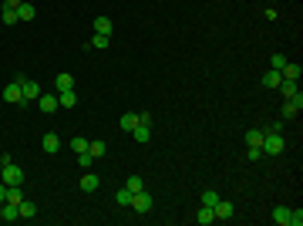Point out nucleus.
Here are the masks:
<instances>
[{"label": "nucleus", "instance_id": "nucleus-1", "mask_svg": "<svg viewBox=\"0 0 303 226\" xmlns=\"http://www.w3.org/2000/svg\"><path fill=\"white\" fill-rule=\"evenodd\" d=\"M0 182H3V186H24V169L14 166V162L0 166Z\"/></svg>", "mask_w": 303, "mask_h": 226}, {"label": "nucleus", "instance_id": "nucleus-2", "mask_svg": "<svg viewBox=\"0 0 303 226\" xmlns=\"http://www.w3.org/2000/svg\"><path fill=\"white\" fill-rule=\"evenodd\" d=\"M263 155H280V152L286 149V138L283 135H273V132H263Z\"/></svg>", "mask_w": 303, "mask_h": 226}, {"label": "nucleus", "instance_id": "nucleus-3", "mask_svg": "<svg viewBox=\"0 0 303 226\" xmlns=\"http://www.w3.org/2000/svg\"><path fill=\"white\" fill-rule=\"evenodd\" d=\"M17 81H20V91H24V105L40 98V91H44V88H40L38 81H31V78H24V75H17Z\"/></svg>", "mask_w": 303, "mask_h": 226}, {"label": "nucleus", "instance_id": "nucleus-4", "mask_svg": "<svg viewBox=\"0 0 303 226\" xmlns=\"http://www.w3.org/2000/svg\"><path fill=\"white\" fill-rule=\"evenodd\" d=\"M152 206H155L152 192H145V189H138V192H132V209H135V213H152Z\"/></svg>", "mask_w": 303, "mask_h": 226}, {"label": "nucleus", "instance_id": "nucleus-5", "mask_svg": "<svg viewBox=\"0 0 303 226\" xmlns=\"http://www.w3.org/2000/svg\"><path fill=\"white\" fill-rule=\"evenodd\" d=\"M300 108H303V94L297 91L293 98H286V101H283V112H280V118H283V122H290V118H297V115H300Z\"/></svg>", "mask_w": 303, "mask_h": 226}, {"label": "nucleus", "instance_id": "nucleus-6", "mask_svg": "<svg viewBox=\"0 0 303 226\" xmlns=\"http://www.w3.org/2000/svg\"><path fill=\"white\" fill-rule=\"evenodd\" d=\"M38 108H40V112H47V115H54L57 108H61V101H57V91H40Z\"/></svg>", "mask_w": 303, "mask_h": 226}, {"label": "nucleus", "instance_id": "nucleus-7", "mask_svg": "<svg viewBox=\"0 0 303 226\" xmlns=\"http://www.w3.org/2000/svg\"><path fill=\"white\" fill-rule=\"evenodd\" d=\"M3 101H10V105H20V101H24V91H20L17 78H14L10 85H3Z\"/></svg>", "mask_w": 303, "mask_h": 226}, {"label": "nucleus", "instance_id": "nucleus-8", "mask_svg": "<svg viewBox=\"0 0 303 226\" xmlns=\"http://www.w3.org/2000/svg\"><path fill=\"white\" fill-rule=\"evenodd\" d=\"M40 149L47 152V155H57V152H61V138H57L54 132H47L44 138H40Z\"/></svg>", "mask_w": 303, "mask_h": 226}, {"label": "nucleus", "instance_id": "nucleus-9", "mask_svg": "<svg viewBox=\"0 0 303 226\" xmlns=\"http://www.w3.org/2000/svg\"><path fill=\"white\" fill-rule=\"evenodd\" d=\"M98 186H101V179H98L95 172H88V169L81 172V192H95Z\"/></svg>", "mask_w": 303, "mask_h": 226}, {"label": "nucleus", "instance_id": "nucleus-10", "mask_svg": "<svg viewBox=\"0 0 303 226\" xmlns=\"http://www.w3.org/2000/svg\"><path fill=\"white\" fill-rule=\"evenodd\" d=\"M280 75H283V81H300V64H297V61H286L283 68H280Z\"/></svg>", "mask_w": 303, "mask_h": 226}, {"label": "nucleus", "instance_id": "nucleus-11", "mask_svg": "<svg viewBox=\"0 0 303 226\" xmlns=\"http://www.w3.org/2000/svg\"><path fill=\"white\" fill-rule=\"evenodd\" d=\"M0 220H3V223H14V220H20L17 203H0Z\"/></svg>", "mask_w": 303, "mask_h": 226}, {"label": "nucleus", "instance_id": "nucleus-12", "mask_svg": "<svg viewBox=\"0 0 303 226\" xmlns=\"http://www.w3.org/2000/svg\"><path fill=\"white\" fill-rule=\"evenodd\" d=\"M34 17H38V7L24 0V3H20V7H17V20H24V24H31V20H34Z\"/></svg>", "mask_w": 303, "mask_h": 226}, {"label": "nucleus", "instance_id": "nucleus-13", "mask_svg": "<svg viewBox=\"0 0 303 226\" xmlns=\"http://www.w3.org/2000/svg\"><path fill=\"white\" fill-rule=\"evenodd\" d=\"M71 88H75V78L68 75V71H61L54 78V91H71Z\"/></svg>", "mask_w": 303, "mask_h": 226}, {"label": "nucleus", "instance_id": "nucleus-14", "mask_svg": "<svg viewBox=\"0 0 303 226\" xmlns=\"http://www.w3.org/2000/svg\"><path fill=\"white\" fill-rule=\"evenodd\" d=\"M212 209H216V220H232V213H236V209H232V203H226V199H219Z\"/></svg>", "mask_w": 303, "mask_h": 226}, {"label": "nucleus", "instance_id": "nucleus-15", "mask_svg": "<svg viewBox=\"0 0 303 226\" xmlns=\"http://www.w3.org/2000/svg\"><path fill=\"white\" fill-rule=\"evenodd\" d=\"M195 223H202V226L216 223V209H212V206H199V213H195Z\"/></svg>", "mask_w": 303, "mask_h": 226}, {"label": "nucleus", "instance_id": "nucleus-16", "mask_svg": "<svg viewBox=\"0 0 303 226\" xmlns=\"http://www.w3.org/2000/svg\"><path fill=\"white\" fill-rule=\"evenodd\" d=\"M17 213H20V220H31V216H38V206H34L31 199H20V203H17Z\"/></svg>", "mask_w": 303, "mask_h": 226}, {"label": "nucleus", "instance_id": "nucleus-17", "mask_svg": "<svg viewBox=\"0 0 303 226\" xmlns=\"http://www.w3.org/2000/svg\"><path fill=\"white\" fill-rule=\"evenodd\" d=\"M91 27H95V34H105V38H112V20L108 17H95V24H91Z\"/></svg>", "mask_w": 303, "mask_h": 226}, {"label": "nucleus", "instance_id": "nucleus-18", "mask_svg": "<svg viewBox=\"0 0 303 226\" xmlns=\"http://www.w3.org/2000/svg\"><path fill=\"white\" fill-rule=\"evenodd\" d=\"M280 81H283V75L269 68V71H266V75H263V88H269V91H273V88H280Z\"/></svg>", "mask_w": 303, "mask_h": 226}, {"label": "nucleus", "instance_id": "nucleus-19", "mask_svg": "<svg viewBox=\"0 0 303 226\" xmlns=\"http://www.w3.org/2000/svg\"><path fill=\"white\" fill-rule=\"evenodd\" d=\"M132 132H135V142H142V145H145V142L152 138V125H145V122H138V125H135Z\"/></svg>", "mask_w": 303, "mask_h": 226}, {"label": "nucleus", "instance_id": "nucleus-20", "mask_svg": "<svg viewBox=\"0 0 303 226\" xmlns=\"http://www.w3.org/2000/svg\"><path fill=\"white\" fill-rule=\"evenodd\" d=\"M88 145H91V138H88V135H75V138H71V152H75V155L88 152Z\"/></svg>", "mask_w": 303, "mask_h": 226}, {"label": "nucleus", "instance_id": "nucleus-21", "mask_svg": "<svg viewBox=\"0 0 303 226\" xmlns=\"http://www.w3.org/2000/svg\"><path fill=\"white\" fill-rule=\"evenodd\" d=\"M88 152H91V159H105V155H108V142H101V138H95V142L88 145Z\"/></svg>", "mask_w": 303, "mask_h": 226}, {"label": "nucleus", "instance_id": "nucleus-22", "mask_svg": "<svg viewBox=\"0 0 303 226\" xmlns=\"http://www.w3.org/2000/svg\"><path fill=\"white\" fill-rule=\"evenodd\" d=\"M138 122H142V115H135V112H125V115H121V122H118V125H121L125 132H132V129L138 125Z\"/></svg>", "mask_w": 303, "mask_h": 226}, {"label": "nucleus", "instance_id": "nucleus-23", "mask_svg": "<svg viewBox=\"0 0 303 226\" xmlns=\"http://www.w3.org/2000/svg\"><path fill=\"white\" fill-rule=\"evenodd\" d=\"M57 101H61V108H71V105H77V91L71 88V91H57Z\"/></svg>", "mask_w": 303, "mask_h": 226}, {"label": "nucleus", "instance_id": "nucleus-24", "mask_svg": "<svg viewBox=\"0 0 303 226\" xmlns=\"http://www.w3.org/2000/svg\"><path fill=\"white\" fill-rule=\"evenodd\" d=\"M276 91L283 94V98H293V94L300 91V85H297V81H280V88H276Z\"/></svg>", "mask_w": 303, "mask_h": 226}, {"label": "nucleus", "instance_id": "nucleus-25", "mask_svg": "<svg viewBox=\"0 0 303 226\" xmlns=\"http://www.w3.org/2000/svg\"><path fill=\"white\" fill-rule=\"evenodd\" d=\"M273 223L290 226V209H286V206H276V209H273Z\"/></svg>", "mask_w": 303, "mask_h": 226}, {"label": "nucleus", "instance_id": "nucleus-26", "mask_svg": "<svg viewBox=\"0 0 303 226\" xmlns=\"http://www.w3.org/2000/svg\"><path fill=\"white\" fill-rule=\"evenodd\" d=\"M114 203H118V206H132V189L128 186L118 189V192H114Z\"/></svg>", "mask_w": 303, "mask_h": 226}, {"label": "nucleus", "instance_id": "nucleus-27", "mask_svg": "<svg viewBox=\"0 0 303 226\" xmlns=\"http://www.w3.org/2000/svg\"><path fill=\"white\" fill-rule=\"evenodd\" d=\"M246 145H263V129H249L246 132Z\"/></svg>", "mask_w": 303, "mask_h": 226}, {"label": "nucleus", "instance_id": "nucleus-28", "mask_svg": "<svg viewBox=\"0 0 303 226\" xmlns=\"http://www.w3.org/2000/svg\"><path fill=\"white\" fill-rule=\"evenodd\" d=\"M219 203V192L216 189H202V206H216Z\"/></svg>", "mask_w": 303, "mask_h": 226}, {"label": "nucleus", "instance_id": "nucleus-29", "mask_svg": "<svg viewBox=\"0 0 303 226\" xmlns=\"http://www.w3.org/2000/svg\"><path fill=\"white\" fill-rule=\"evenodd\" d=\"M246 159H249V162H260V159H263V149H260V145H249V149H246Z\"/></svg>", "mask_w": 303, "mask_h": 226}, {"label": "nucleus", "instance_id": "nucleus-30", "mask_svg": "<svg viewBox=\"0 0 303 226\" xmlns=\"http://www.w3.org/2000/svg\"><path fill=\"white\" fill-rule=\"evenodd\" d=\"M108 41H112V38H105V34H95V38H91V47L105 51V47H108Z\"/></svg>", "mask_w": 303, "mask_h": 226}, {"label": "nucleus", "instance_id": "nucleus-31", "mask_svg": "<svg viewBox=\"0 0 303 226\" xmlns=\"http://www.w3.org/2000/svg\"><path fill=\"white\" fill-rule=\"evenodd\" d=\"M125 186L132 189V192H138V189H145V182H142V176H128V182Z\"/></svg>", "mask_w": 303, "mask_h": 226}, {"label": "nucleus", "instance_id": "nucleus-32", "mask_svg": "<svg viewBox=\"0 0 303 226\" xmlns=\"http://www.w3.org/2000/svg\"><path fill=\"white\" fill-rule=\"evenodd\" d=\"M77 162H81V169H91V166H95V159H91V152H81V155H77Z\"/></svg>", "mask_w": 303, "mask_h": 226}, {"label": "nucleus", "instance_id": "nucleus-33", "mask_svg": "<svg viewBox=\"0 0 303 226\" xmlns=\"http://www.w3.org/2000/svg\"><path fill=\"white\" fill-rule=\"evenodd\" d=\"M290 226H303V209H290Z\"/></svg>", "mask_w": 303, "mask_h": 226}, {"label": "nucleus", "instance_id": "nucleus-34", "mask_svg": "<svg viewBox=\"0 0 303 226\" xmlns=\"http://www.w3.org/2000/svg\"><path fill=\"white\" fill-rule=\"evenodd\" d=\"M3 24L10 27V24H17V10H10V7H3Z\"/></svg>", "mask_w": 303, "mask_h": 226}, {"label": "nucleus", "instance_id": "nucleus-35", "mask_svg": "<svg viewBox=\"0 0 303 226\" xmlns=\"http://www.w3.org/2000/svg\"><path fill=\"white\" fill-rule=\"evenodd\" d=\"M283 125H286V122H283V118H280V122H273V125H266L263 132H273V135H283Z\"/></svg>", "mask_w": 303, "mask_h": 226}, {"label": "nucleus", "instance_id": "nucleus-36", "mask_svg": "<svg viewBox=\"0 0 303 226\" xmlns=\"http://www.w3.org/2000/svg\"><path fill=\"white\" fill-rule=\"evenodd\" d=\"M269 64H273V71H280V68L286 64V54H273V57H269Z\"/></svg>", "mask_w": 303, "mask_h": 226}, {"label": "nucleus", "instance_id": "nucleus-37", "mask_svg": "<svg viewBox=\"0 0 303 226\" xmlns=\"http://www.w3.org/2000/svg\"><path fill=\"white\" fill-rule=\"evenodd\" d=\"M0 3H3V7H10V10H17V7L24 3V0H0Z\"/></svg>", "mask_w": 303, "mask_h": 226}, {"label": "nucleus", "instance_id": "nucleus-38", "mask_svg": "<svg viewBox=\"0 0 303 226\" xmlns=\"http://www.w3.org/2000/svg\"><path fill=\"white\" fill-rule=\"evenodd\" d=\"M3 199H7V186L0 182V203H3Z\"/></svg>", "mask_w": 303, "mask_h": 226}]
</instances>
